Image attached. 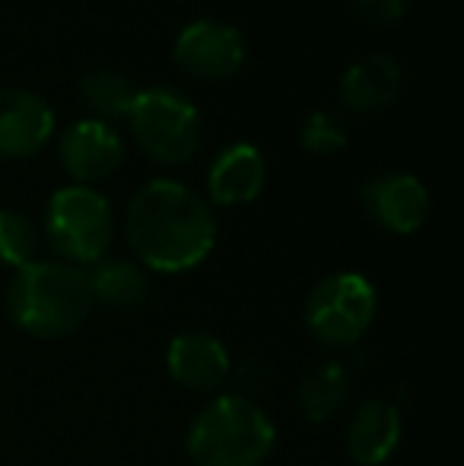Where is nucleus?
Returning a JSON list of instances; mask_svg holds the SVG:
<instances>
[{"mask_svg":"<svg viewBox=\"0 0 464 466\" xmlns=\"http://www.w3.org/2000/svg\"><path fill=\"white\" fill-rule=\"evenodd\" d=\"M112 203L96 187L67 185L51 194L48 209H45V235L51 248L64 258V264H99L112 245Z\"/></svg>","mask_w":464,"mask_h":466,"instance_id":"obj_5","label":"nucleus"},{"mask_svg":"<svg viewBox=\"0 0 464 466\" xmlns=\"http://www.w3.org/2000/svg\"><path fill=\"white\" fill-rule=\"evenodd\" d=\"M267 185V162L252 143H230L220 149L207 172V194L217 207H245L258 200Z\"/></svg>","mask_w":464,"mask_h":466,"instance_id":"obj_13","label":"nucleus"},{"mask_svg":"<svg viewBox=\"0 0 464 466\" xmlns=\"http://www.w3.org/2000/svg\"><path fill=\"white\" fill-rule=\"evenodd\" d=\"M124 235L137 260L156 273H185L211 258L217 216L198 190L156 178L134 190L124 209Z\"/></svg>","mask_w":464,"mask_h":466,"instance_id":"obj_1","label":"nucleus"},{"mask_svg":"<svg viewBox=\"0 0 464 466\" xmlns=\"http://www.w3.org/2000/svg\"><path fill=\"white\" fill-rule=\"evenodd\" d=\"M363 209L376 226L395 235H414L429 216V190L420 178L407 172L376 175L359 190Z\"/></svg>","mask_w":464,"mask_h":466,"instance_id":"obj_9","label":"nucleus"},{"mask_svg":"<svg viewBox=\"0 0 464 466\" xmlns=\"http://www.w3.org/2000/svg\"><path fill=\"white\" fill-rule=\"evenodd\" d=\"M404 93V70L388 55H366L344 70L337 83L341 105L353 115H382Z\"/></svg>","mask_w":464,"mask_h":466,"instance_id":"obj_12","label":"nucleus"},{"mask_svg":"<svg viewBox=\"0 0 464 466\" xmlns=\"http://www.w3.org/2000/svg\"><path fill=\"white\" fill-rule=\"evenodd\" d=\"M277 444L271 416L245 393L213 397L191 419L185 448L194 466H261Z\"/></svg>","mask_w":464,"mask_h":466,"instance_id":"obj_3","label":"nucleus"},{"mask_svg":"<svg viewBox=\"0 0 464 466\" xmlns=\"http://www.w3.org/2000/svg\"><path fill=\"white\" fill-rule=\"evenodd\" d=\"M350 130L347 121H344L341 111L335 108H318L312 115L303 117L299 124V147L312 156H335L347 147Z\"/></svg>","mask_w":464,"mask_h":466,"instance_id":"obj_19","label":"nucleus"},{"mask_svg":"<svg viewBox=\"0 0 464 466\" xmlns=\"http://www.w3.org/2000/svg\"><path fill=\"white\" fill-rule=\"evenodd\" d=\"M38 228L19 209L4 207L0 209V267H13V270H23L36 260L38 254Z\"/></svg>","mask_w":464,"mask_h":466,"instance_id":"obj_18","label":"nucleus"},{"mask_svg":"<svg viewBox=\"0 0 464 466\" xmlns=\"http://www.w3.org/2000/svg\"><path fill=\"white\" fill-rule=\"evenodd\" d=\"M57 156H61L64 172L70 175L74 185L93 187L99 181L112 178L118 168H121L124 143L112 124L96 121V117H83V121L70 124L61 134Z\"/></svg>","mask_w":464,"mask_h":466,"instance_id":"obj_8","label":"nucleus"},{"mask_svg":"<svg viewBox=\"0 0 464 466\" xmlns=\"http://www.w3.org/2000/svg\"><path fill=\"white\" fill-rule=\"evenodd\" d=\"M401 435V410L388 400H366L347 425V454L356 466H382L397 451Z\"/></svg>","mask_w":464,"mask_h":466,"instance_id":"obj_14","label":"nucleus"},{"mask_svg":"<svg viewBox=\"0 0 464 466\" xmlns=\"http://www.w3.org/2000/svg\"><path fill=\"white\" fill-rule=\"evenodd\" d=\"M55 111L29 89H0V159L23 162L38 156L55 137Z\"/></svg>","mask_w":464,"mask_h":466,"instance_id":"obj_10","label":"nucleus"},{"mask_svg":"<svg viewBox=\"0 0 464 466\" xmlns=\"http://www.w3.org/2000/svg\"><path fill=\"white\" fill-rule=\"evenodd\" d=\"M93 308L102 305L108 311H134L143 305L150 292L147 273L130 260H99L87 273Z\"/></svg>","mask_w":464,"mask_h":466,"instance_id":"obj_15","label":"nucleus"},{"mask_svg":"<svg viewBox=\"0 0 464 466\" xmlns=\"http://www.w3.org/2000/svg\"><path fill=\"white\" fill-rule=\"evenodd\" d=\"M77 89H80V102L93 111L96 121L112 124V121H124V117H128L140 86H137L128 74H121V70L96 67L80 76Z\"/></svg>","mask_w":464,"mask_h":466,"instance_id":"obj_17","label":"nucleus"},{"mask_svg":"<svg viewBox=\"0 0 464 466\" xmlns=\"http://www.w3.org/2000/svg\"><path fill=\"white\" fill-rule=\"evenodd\" d=\"M248 45L235 25L217 23V19H198L185 25L172 42V61L188 76L204 83L232 80L245 67Z\"/></svg>","mask_w":464,"mask_h":466,"instance_id":"obj_7","label":"nucleus"},{"mask_svg":"<svg viewBox=\"0 0 464 466\" xmlns=\"http://www.w3.org/2000/svg\"><path fill=\"white\" fill-rule=\"evenodd\" d=\"M6 308L13 324L29 337H70L93 311L87 270L64 260H32L13 277L6 289Z\"/></svg>","mask_w":464,"mask_h":466,"instance_id":"obj_2","label":"nucleus"},{"mask_svg":"<svg viewBox=\"0 0 464 466\" xmlns=\"http://www.w3.org/2000/svg\"><path fill=\"white\" fill-rule=\"evenodd\" d=\"M124 121L140 153L156 166H185L198 153L201 137H204L198 105L175 86L137 89Z\"/></svg>","mask_w":464,"mask_h":466,"instance_id":"obj_4","label":"nucleus"},{"mask_svg":"<svg viewBox=\"0 0 464 466\" xmlns=\"http://www.w3.org/2000/svg\"><path fill=\"white\" fill-rule=\"evenodd\" d=\"M166 369L175 384L194 393H213L232 378V359L213 333L185 330L169 343Z\"/></svg>","mask_w":464,"mask_h":466,"instance_id":"obj_11","label":"nucleus"},{"mask_svg":"<svg viewBox=\"0 0 464 466\" xmlns=\"http://www.w3.org/2000/svg\"><path fill=\"white\" fill-rule=\"evenodd\" d=\"M350 397V374L341 362H325L299 380L296 403L309 422H328Z\"/></svg>","mask_w":464,"mask_h":466,"instance_id":"obj_16","label":"nucleus"},{"mask_svg":"<svg viewBox=\"0 0 464 466\" xmlns=\"http://www.w3.org/2000/svg\"><path fill=\"white\" fill-rule=\"evenodd\" d=\"M356 16L363 23L376 25V29H388V25H397L407 13V0H350Z\"/></svg>","mask_w":464,"mask_h":466,"instance_id":"obj_20","label":"nucleus"},{"mask_svg":"<svg viewBox=\"0 0 464 466\" xmlns=\"http://www.w3.org/2000/svg\"><path fill=\"white\" fill-rule=\"evenodd\" d=\"M378 311L376 286L363 273H331L305 301V327L322 346L347 350L359 343Z\"/></svg>","mask_w":464,"mask_h":466,"instance_id":"obj_6","label":"nucleus"}]
</instances>
